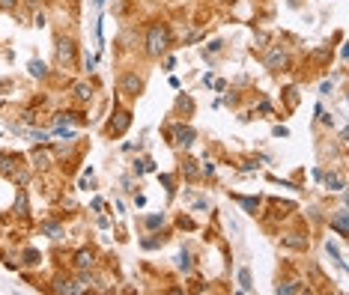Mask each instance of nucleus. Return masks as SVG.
<instances>
[{"mask_svg": "<svg viewBox=\"0 0 349 295\" xmlns=\"http://www.w3.org/2000/svg\"><path fill=\"white\" fill-rule=\"evenodd\" d=\"M167 45H170V30L164 24H152L149 33H146V51L152 57H161L167 51Z\"/></svg>", "mask_w": 349, "mask_h": 295, "instance_id": "nucleus-1", "label": "nucleus"}, {"mask_svg": "<svg viewBox=\"0 0 349 295\" xmlns=\"http://www.w3.org/2000/svg\"><path fill=\"white\" fill-rule=\"evenodd\" d=\"M57 60H60V66H72L75 63V42L72 39H66V36L57 39Z\"/></svg>", "mask_w": 349, "mask_h": 295, "instance_id": "nucleus-2", "label": "nucleus"}, {"mask_svg": "<svg viewBox=\"0 0 349 295\" xmlns=\"http://www.w3.org/2000/svg\"><path fill=\"white\" fill-rule=\"evenodd\" d=\"M128 122H131V113H128V110H116L114 119H111V125H108V131H111V134H122V131L128 128Z\"/></svg>", "mask_w": 349, "mask_h": 295, "instance_id": "nucleus-3", "label": "nucleus"}, {"mask_svg": "<svg viewBox=\"0 0 349 295\" xmlns=\"http://www.w3.org/2000/svg\"><path fill=\"white\" fill-rule=\"evenodd\" d=\"M281 66H287V54H284V48H272L269 51V57H266V69H281Z\"/></svg>", "mask_w": 349, "mask_h": 295, "instance_id": "nucleus-4", "label": "nucleus"}, {"mask_svg": "<svg viewBox=\"0 0 349 295\" xmlns=\"http://www.w3.org/2000/svg\"><path fill=\"white\" fill-rule=\"evenodd\" d=\"M173 137H176L179 146H191V143H194V128H188V125H176V128H173Z\"/></svg>", "mask_w": 349, "mask_h": 295, "instance_id": "nucleus-5", "label": "nucleus"}, {"mask_svg": "<svg viewBox=\"0 0 349 295\" xmlns=\"http://www.w3.org/2000/svg\"><path fill=\"white\" fill-rule=\"evenodd\" d=\"M119 90H122L125 96H137V90H140V78H137V75H125V78L119 81Z\"/></svg>", "mask_w": 349, "mask_h": 295, "instance_id": "nucleus-6", "label": "nucleus"}, {"mask_svg": "<svg viewBox=\"0 0 349 295\" xmlns=\"http://www.w3.org/2000/svg\"><path fill=\"white\" fill-rule=\"evenodd\" d=\"M93 263H96V257H93V251H78V257H75V266H78L81 272H87V269H93Z\"/></svg>", "mask_w": 349, "mask_h": 295, "instance_id": "nucleus-7", "label": "nucleus"}, {"mask_svg": "<svg viewBox=\"0 0 349 295\" xmlns=\"http://www.w3.org/2000/svg\"><path fill=\"white\" fill-rule=\"evenodd\" d=\"M15 164H18V158H15V155H9V152H0V173H9V176H15Z\"/></svg>", "mask_w": 349, "mask_h": 295, "instance_id": "nucleus-8", "label": "nucleus"}, {"mask_svg": "<svg viewBox=\"0 0 349 295\" xmlns=\"http://www.w3.org/2000/svg\"><path fill=\"white\" fill-rule=\"evenodd\" d=\"M239 290H242V293H251V290H254L251 269H239Z\"/></svg>", "mask_w": 349, "mask_h": 295, "instance_id": "nucleus-9", "label": "nucleus"}, {"mask_svg": "<svg viewBox=\"0 0 349 295\" xmlns=\"http://www.w3.org/2000/svg\"><path fill=\"white\" fill-rule=\"evenodd\" d=\"M54 290H57V293H81L84 287H81V284H75V281H57V284H54Z\"/></svg>", "mask_w": 349, "mask_h": 295, "instance_id": "nucleus-10", "label": "nucleus"}, {"mask_svg": "<svg viewBox=\"0 0 349 295\" xmlns=\"http://www.w3.org/2000/svg\"><path fill=\"white\" fill-rule=\"evenodd\" d=\"M75 96H78L81 101H90V98H93V87L81 81V84H75Z\"/></svg>", "mask_w": 349, "mask_h": 295, "instance_id": "nucleus-11", "label": "nucleus"}, {"mask_svg": "<svg viewBox=\"0 0 349 295\" xmlns=\"http://www.w3.org/2000/svg\"><path fill=\"white\" fill-rule=\"evenodd\" d=\"M284 245H287V248H305L308 239H302L299 233H290V236H284Z\"/></svg>", "mask_w": 349, "mask_h": 295, "instance_id": "nucleus-12", "label": "nucleus"}, {"mask_svg": "<svg viewBox=\"0 0 349 295\" xmlns=\"http://www.w3.org/2000/svg\"><path fill=\"white\" fill-rule=\"evenodd\" d=\"M323 179H326V185H329L332 191H341V188H344V179H341L338 173H329V176H323Z\"/></svg>", "mask_w": 349, "mask_h": 295, "instance_id": "nucleus-13", "label": "nucleus"}, {"mask_svg": "<svg viewBox=\"0 0 349 295\" xmlns=\"http://www.w3.org/2000/svg\"><path fill=\"white\" fill-rule=\"evenodd\" d=\"M239 203H242V209L245 212H257V206H260V200L257 197H236Z\"/></svg>", "mask_w": 349, "mask_h": 295, "instance_id": "nucleus-14", "label": "nucleus"}, {"mask_svg": "<svg viewBox=\"0 0 349 295\" xmlns=\"http://www.w3.org/2000/svg\"><path fill=\"white\" fill-rule=\"evenodd\" d=\"M332 227H335L341 236H347V212H338V218L332 221Z\"/></svg>", "mask_w": 349, "mask_h": 295, "instance_id": "nucleus-15", "label": "nucleus"}, {"mask_svg": "<svg viewBox=\"0 0 349 295\" xmlns=\"http://www.w3.org/2000/svg\"><path fill=\"white\" fill-rule=\"evenodd\" d=\"M326 251H329V257H332V260H335V263H338V266H341V269H347V263H344V257H341V251H338V248H335V245H332V242H329V245H326Z\"/></svg>", "mask_w": 349, "mask_h": 295, "instance_id": "nucleus-16", "label": "nucleus"}, {"mask_svg": "<svg viewBox=\"0 0 349 295\" xmlns=\"http://www.w3.org/2000/svg\"><path fill=\"white\" fill-rule=\"evenodd\" d=\"M45 72H48V69H45V63H39V60H33V63H30V75H33V78H45Z\"/></svg>", "mask_w": 349, "mask_h": 295, "instance_id": "nucleus-17", "label": "nucleus"}, {"mask_svg": "<svg viewBox=\"0 0 349 295\" xmlns=\"http://www.w3.org/2000/svg\"><path fill=\"white\" fill-rule=\"evenodd\" d=\"M161 221H164L161 215H149V218H146V227H149V230H155V227H161Z\"/></svg>", "mask_w": 349, "mask_h": 295, "instance_id": "nucleus-18", "label": "nucleus"}, {"mask_svg": "<svg viewBox=\"0 0 349 295\" xmlns=\"http://www.w3.org/2000/svg\"><path fill=\"white\" fill-rule=\"evenodd\" d=\"M176 260H179V269H185V272L191 269V257H188V254H179Z\"/></svg>", "mask_w": 349, "mask_h": 295, "instance_id": "nucleus-19", "label": "nucleus"}, {"mask_svg": "<svg viewBox=\"0 0 349 295\" xmlns=\"http://www.w3.org/2000/svg\"><path fill=\"white\" fill-rule=\"evenodd\" d=\"M299 290H302L299 284H281L278 287V293H299Z\"/></svg>", "mask_w": 349, "mask_h": 295, "instance_id": "nucleus-20", "label": "nucleus"}, {"mask_svg": "<svg viewBox=\"0 0 349 295\" xmlns=\"http://www.w3.org/2000/svg\"><path fill=\"white\" fill-rule=\"evenodd\" d=\"M42 230H45V233H51L54 239H60V227H57V224H45Z\"/></svg>", "mask_w": 349, "mask_h": 295, "instance_id": "nucleus-21", "label": "nucleus"}, {"mask_svg": "<svg viewBox=\"0 0 349 295\" xmlns=\"http://www.w3.org/2000/svg\"><path fill=\"white\" fill-rule=\"evenodd\" d=\"M27 263L36 266V263H39V254H36V251H27Z\"/></svg>", "mask_w": 349, "mask_h": 295, "instance_id": "nucleus-22", "label": "nucleus"}, {"mask_svg": "<svg viewBox=\"0 0 349 295\" xmlns=\"http://www.w3.org/2000/svg\"><path fill=\"white\" fill-rule=\"evenodd\" d=\"M203 173H206V176H212V173H215V164H212V161H206V164H203Z\"/></svg>", "mask_w": 349, "mask_h": 295, "instance_id": "nucleus-23", "label": "nucleus"}, {"mask_svg": "<svg viewBox=\"0 0 349 295\" xmlns=\"http://www.w3.org/2000/svg\"><path fill=\"white\" fill-rule=\"evenodd\" d=\"M287 134H290V131H287L284 125H278V128H275V137H287Z\"/></svg>", "mask_w": 349, "mask_h": 295, "instance_id": "nucleus-24", "label": "nucleus"}, {"mask_svg": "<svg viewBox=\"0 0 349 295\" xmlns=\"http://www.w3.org/2000/svg\"><path fill=\"white\" fill-rule=\"evenodd\" d=\"M15 3H18V0H0V9H12Z\"/></svg>", "mask_w": 349, "mask_h": 295, "instance_id": "nucleus-25", "label": "nucleus"}, {"mask_svg": "<svg viewBox=\"0 0 349 295\" xmlns=\"http://www.w3.org/2000/svg\"><path fill=\"white\" fill-rule=\"evenodd\" d=\"M290 3H293V6H299V0H290Z\"/></svg>", "mask_w": 349, "mask_h": 295, "instance_id": "nucleus-26", "label": "nucleus"}, {"mask_svg": "<svg viewBox=\"0 0 349 295\" xmlns=\"http://www.w3.org/2000/svg\"><path fill=\"white\" fill-rule=\"evenodd\" d=\"M102 3H105V0H96V6H102Z\"/></svg>", "mask_w": 349, "mask_h": 295, "instance_id": "nucleus-27", "label": "nucleus"}]
</instances>
